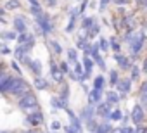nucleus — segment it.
<instances>
[{
    "label": "nucleus",
    "mask_w": 147,
    "mask_h": 133,
    "mask_svg": "<svg viewBox=\"0 0 147 133\" xmlns=\"http://www.w3.org/2000/svg\"><path fill=\"white\" fill-rule=\"evenodd\" d=\"M18 36H19V33L18 31H4L2 33V38L5 40V42H11V40H18Z\"/></svg>",
    "instance_id": "23"
},
{
    "label": "nucleus",
    "mask_w": 147,
    "mask_h": 133,
    "mask_svg": "<svg viewBox=\"0 0 147 133\" xmlns=\"http://www.w3.org/2000/svg\"><path fill=\"white\" fill-rule=\"evenodd\" d=\"M109 42H111V50H113L114 54H119V52H121V45H119V42H118L116 38H111Z\"/></svg>",
    "instance_id": "31"
},
{
    "label": "nucleus",
    "mask_w": 147,
    "mask_h": 133,
    "mask_svg": "<svg viewBox=\"0 0 147 133\" xmlns=\"http://www.w3.org/2000/svg\"><path fill=\"white\" fill-rule=\"evenodd\" d=\"M64 75L61 73V68H59V62H50V78L55 81V83H64Z\"/></svg>",
    "instance_id": "8"
},
{
    "label": "nucleus",
    "mask_w": 147,
    "mask_h": 133,
    "mask_svg": "<svg viewBox=\"0 0 147 133\" xmlns=\"http://www.w3.org/2000/svg\"><path fill=\"white\" fill-rule=\"evenodd\" d=\"M59 97H61V100H62L64 104H67V100H69V85H67L66 81L61 85V92H59Z\"/></svg>",
    "instance_id": "19"
},
{
    "label": "nucleus",
    "mask_w": 147,
    "mask_h": 133,
    "mask_svg": "<svg viewBox=\"0 0 147 133\" xmlns=\"http://www.w3.org/2000/svg\"><path fill=\"white\" fill-rule=\"evenodd\" d=\"M113 131H114V130H113V126H111L109 123H100L95 133H113Z\"/></svg>",
    "instance_id": "25"
},
{
    "label": "nucleus",
    "mask_w": 147,
    "mask_h": 133,
    "mask_svg": "<svg viewBox=\"0 0 147 133\" xmlns=\"http://www.w3.org/2000/svg\"><path fill=\"white\" fill-rule=\"evenodd\" d=\"M118 83H119L118 71H116V69H111V71H109V85H111V87H118Z\"/></svg>",
    "instance_id": "22"
},
{
    "label": "nucleus",
    "mask_w": 147,
    "mask_h": 133,
    "mask_svg": "<svg viewBox=\"0 0 147 133\" xmlns=\"http://www.w3.org/2000/svg\"><path fill=\"white\" fill-rule=\"evenodd\" d=\"M36 24L40 26V30H42V33L43 35H49L52 30H54V24H52V17L49 16V14H42L40 17H36Z\"/></svg>",
    "instance_id": "5"
},
{
    "label": "nucleus",
    "mask_w": 147,
    "mask_h": 133,
    "mask_svg": "<svg viewBox=\"0 0 147 133\" xmlns=\"http://www.w3.org/2000/svg\"><path fill=\"white\" fill-rule=\"evenodd\" d=\"M138 2H140L142 5H145V7H147V0H138Z\"/></svg>",
    "instance_id": "45"
},
{
    "label": "nucleus",
    "mask_w": 147,
    "mask_h": 133,
    "mask_svg": "<svg viewBox=\"0 0 147 133\" xmlns=\"http://www.w3.org/2000/svg\"><path fill=\"white\" fill-rule=\"evenodd\" d=\"M116 88H118V92H119V95H121V99H123V97H125L126 93H130V90H131V78H121Z\"/></svg>",
    "instance_id": "9"
},
{
    "label": "nucleus",
    "mask_w": 147,
    "mask_h": 133,
    "mask_svg": "<svg viewBox=\"0 0 147 133\" xmlns=\"http://www.w3.org/2000/svg\"><path fill=\"white\" fill-rule=\"evenodd\" d=\"M24 123L31 128H38L42 123H43V112L38 109V111H33V112H28L26 118H24Z\"/></svg>",
    "instance_id": "4"
},
{
    "label": "nucleus",
    "mask_w": 147,
    "mask_h": 133,
    "mask_svg": "<svg viewBox=\"0 0 147 133\" xmlns=\"http://www.w3.org/2000/svg\"><path fill=\"white\" fill-rule=\"evenodd\" d=\"M62 128H64V126H62L57 119H54V121L50 123V131H59V130H62Z\"/></svg>",
    "instance_id": "36"
},
{
    "label": "nucleus",
    "mask_w": 147,
    "mask_h": 133,
    "mask_svg": "<svg viewBox=\"0 0 147 133\" xmlns=\"http://www.w3.org/2000/svg\"><path fill=\"white\" fill-rule=\"evenodd\" d=\"M23 133H38L36 130H28V131H23Z\"/></svg>",
    "instance_id": "44"
},
{
    "label": "nucleus",
    "mask_w": 147,
    "mask_h": 133,
    "mask_svg": "<svg viewBox=\"0 0 147 133\" xmlns=\"http://www.w3.org/2000/svg\"><path fill=\"white\" fill-rule=\"evenodd\" d=\"M94 60H95V64L99 66V68H100L102 71H106V60H104V57H102L100 54H99V55H97V57H95Z\"/></svg>",
    "instance_id": "34"
},
{
    "label": "nucleus",
    "mask_w": 147,
    "mask_h": 133,
    "mask_svg": "<svg viewBox=\"0 0 147 133\" xmlns=\"http://www.w3.org/2000/svg\"><path fill=\"white\" fill-rule=\"evenodd\" d=\"M2 54H4V55H9V54H14V50H11L9 45L4 43V45H2Z\"/></svg>",
    "instance_id": "40"
},
{
    "label": "nucleus",
    "mask_w": 147,
    "mask_h": 133,
    "mask_svg": "<svg viewBox=\"0 0 147 133\" xmlns=\"http://www.w3.org/2000/svg\"><path fill=\"white\" fill-rule=\"evenodd\" d=\"M67 62H69V64L80 62V60H78V52H76V48H69V50H67Z\"/></svg>",
    "instance_id": "21"
},
{
    "label": "nucleus",
    "mask_w": 147,
    "mask_h": 133,
    "mask_svg": "<svg viewBox=\"0 0 147 133\" xmlns=\"http://www.w3.org/2000/svg\"><path fill=\"white\" fill-rule=\"evenodd\" d=\"M59 68H61V73L62 75H69L71 73V68H69V62H59Z\"/></svg>",
    "instance_id": "33"
},
{
    "label": "nucleus",
    "mask_w": 147,
    "mask_h": 133,
    "mask_svg": "<svg viewBox=\"0 0 147 133\" xmlns=\"http://www.w3.org/2000/svg\"><path fill=\"white\" fill-rule=\"evenodd\" d=\"M49 45L52 47V52H54L55 55H61V54H62V47H61V43H59V42L50 40V42H49Z\"/></svg>",
    "instance_id": "26"
},
{
    "label": "nucleus",
    "mask_w": 147,
    "mask_h": 133,
    "mask_svg": "<svg viewBox=\"0 0 147 133\" xmlns=\"http://www.w3.org/2000/svg\"><path fill=\"white\" fill-rule=\"evenodd\" d=\"M123 119V112L119 109H113L111 112V121H121Z\"/></svg>",
    "instance_id": "32"
},
{
    "label": "nucleus",
    "mask_w": 147,
    "mask_h": 133,
    "mask_svg": "<svg viewBox=\"0 0 147 133\" xmlns=\"http://www.w3.org/2000/svg\"><path fill=\"white\" fill-rule=\"evenodd\" d=\"M33 85H35L36 90H49V87H50V83H49L43 76H36L35 81H33Z\"/></svg>",
    "instance_id": "16"
},
{
    "label": "nucleus",
    "mask_w": 147,
    "mask_h": 133,
    "mask_svg": "<svg viewBox=\"0 0 147 133\" xmlns=\"http://www.w3.org/2000/svg\"><path fill=\"white\" fill-rule=\"evenodd\" d=\"M119 100H121V95H119V92H116V90H109V92L106 93V102H107V104L114 105V104H118Z\"/></svg>",
    "instance_id": "15"
},
{
    "label": "nucleus",
    "mask_w": 147,
    "mask_h": 133,
    "mask_svg": "<svg viewBox=\"0 0 147 133\" xmlns=\"http://www.w3.org/2000/svg\"><path fill=\"white\" fill-rule=\"evenodd\" d=\"M12 28H14V31H18V33H26V21H24V17H14V21H12Z\"/></svg>",
    "instance_id": "14"
},
{
    "label": "nucleus",
    "mask_w": 147,
    "mask_h": 133,
    "mask_svg": "<svg viewBox=\"0 0 147 133\" xmlns=\"http://www.w3.org/2000/svg\"><path fill=\"white\" fill-rule=\"evenodd\" d=\"M99 31H100V26H99V23H94V26L87 31V36L88 38H94V36H97L99 35Z\"/></svg>",
    "instance_id": "28"
},
{
    "label": "nucleus",
    "mask_w": 147,
    "mask_h": 133,
    "mask_svg": "<svg viewBox=\"0 0 147 133\" xmlns=\"http://www.w3.org/2000/svg\"><path fill=\"white\" fill-rule=\"evenodd\" d=\"M104 85H106V78H104L102 75H97V78L94 80V88L104 90Z\"/></svg>",
    "instance_id": "24"
},
{
    "label": "nucleus",
    "mask_w": 147,
    "mask_h": 133,
    "mask_svg": "<svg viewBox=\"0 0 147 133\" xmlns=\"http://www.w3.org/2000/svg\"><path fill=\"white\" fill-rule=\"evenodd\" d=\"M130 118H131V121H133L137 126L142 124V123H144V118H145V114H144V107L138 105V104L133 105V109H131V116H130Z\"/></svg>",
    "instance_id": "7"
},
{
    "label": "nucleus",
    "mask_w": 147,
    "mask_h": 133,
    "mask_svg": "<svg viewBox=\"0 0 147 133\" xmlns=\"http://www.w3.org/2000/svg\"><path fill=\"white\" fill-rule=\"evenodd\" d=\"M30 36H31V33H19V36H18V43L19 45H24V43H28V40H30Z\"/></svg>",
    "instance_id": "30"
},
{
    "label": "nucleus",
    "mask_w": 147,
    "mask_h": 133,
    "mask_svg": "<svg viewBox=\"0 0 147 133\" xmlns=\"http://www.w3.org/2000/svg\"><path fill=\"white\" fill-rule=\"evenodd\" d=\"M99 45H100V52H107L111 50V42L106 38H99Z\"/></svg>",
    "instance_id": "29"
},
{
    "label": "nucleus",
    "mask_w": 147,
    "mask_h": 133,
    "mask_svg": "<svg viewBox=\"0 0 147 133\" xmlns=\"http://www.w3.org/2000/svg\"><path fill=\"white\" fill-rule=\"evenodd\" d=\"M131 81H137L138 78H140V69H138V66H133V68H131Z\"/></svg>",
    "instance_id": "35"
},
{
    "label": "nucleus",
    "mask_w": 147,
    "mask_h": 133,
    "mask_svg": "<svg viewBox=\"0 0 147 133\" xmlns=\"http://www.w3.org/2000/svg\"><path fill=\"white\" fill-rule=\"evenodd\" d=\"M145 133H147V130H145Z\"/></svg>",
    "instance_id": "48"
},
{
    "label": "nucleus",
    "mask_w": 147,
    "mask_h": 133,
    "mask_svg": "<svg viewBox=\"0 0 147 133\" xmlns=\"http://www.w3.org/2000/svg\"><path fill=\"white\" fill-rule=\"evenodd\" d=\"M78 11H75L73 9L71 11V17H69V23H67V26H66V33H71L73 30H75V24H76V19H78Z\"/></svg>",
    "instance_id": "17"
},
{
    "label": "nucleus",
    "mask_w": 147,
    "mask_h": 133,
    "mask_svg": "<svg viewBox=\"0 0 147 133\" xmlns=\"http://www.w3.org/2000/svg\"><path fill=\"white\" fill-rule=\"evenodd\" d=\"M95 109H97V114H99L100 118L111 119V112H113V109H111V104H107V102H100L99 105H95Z\"/></svg>",
    "instance_id": "11"
},
{
    "label": "nucleus",
    "mask_w": 147,
    "mask_h": 133,
    "mask_svg": "<svg viewBox=\"0 0 147 133\" xmlns=\"http://www.w3.org/2000/svg\"><path fill=\"white\" fill-rule=\"evenodd\" d=\"M31 90H30V85L21 78V76H14V81H12V85H11V88H9V95H12V97H16L18 100L21 99V97H24L26 93H30Z\"/></svg>",
    "instance_id": "1"
},
{
    "label": "nucleus",
    "mask_w": 147,
    "mask_h": 133,
    "mask_svg": "<svg viewBox=\"0 0 147 133\" xmlns=\"http://www.w3.org/2000/svg\"><path fill=\"white\" fill-rule=\"evenodd\" d=\"M102 95H104V90L92 88V92L88 93V104H90V105H99L100 100H102Z\"/></svg>",
    "instance_id": "10"
},
{
    "label": "nucleus",
    "mask_w": 147,
    "mask_h": 133,
    "mask_svg": "<svg viewBox=\"0 0 147 133\" xmlns=\"http://www.w3.org/2000/svg\"><path fill=\"white\" fill-rule=\"evenodd\" d=\"M87 5H88V2H87V0H83V2L80 4V9H78V12H80V14H83V11L87 9Z\"/></svg>",
    "instance_id": "41"
},
{
    "label": "nucleus",
    "mask_w": 147,
    "mask_h": 133,
    "mask_svg": "<svg viewBox=\"0 0 147 133\" xmlns=\"http://www.w3.org/2000/svg\"><path fill=\"white\" fill-rule=\"evenodd\" d=\"M145 40H147V36H145V33H144V31H140V33H137V35H131V38H130L131 55H138V52L142 50V47H144Z\"/></svg>",
    "instance_id": "3"
},
{
    "label": "nucleus",
    "mask_w": 147,
    "mask_h": 133,
    "mask_svg": "<svg viewBox=\"0 0 147 133\" xmlns=\"http://www.w3.org/2000/svg\"><path fill=\"white\" fill-rule=\"evenodd\" d=\"M94 64H95V60H94L90 55H85V57H83V68H85V76H87V80H88V78H92Z\"/></svg>",
    "instance_id": "13"
},
{
    "label": "nucleus",
    "mask_w": 147,
    "mask_h": 133,
    "mask_svg": "<svg viewBox=\"0 0 147 133\" xmlns=\"http://www.w3.org/2000/svg\"><path fill=\"white\" fill-rule=\"evenodd\" d=\"M18 7H19V2H18V0H11V2L5 4V9H9V11H14V9H18Z\"/></svg>",
    "instance_id": "38"
},
{
    "label": "nucleus",
    "mask_w": 147,
    "mask_h": 133,
    "mask_svg": "<svg viewBox=\"0 0 147 133\" xmlns=\"http://www.w3.org/2000/svg\"><path fill=\"white\" fill-rule=\"evenodd\" d=\"M95 114H97V109H95V105H85L83 109H82V112H80V118H82V121H85V123H88V121H92V119H95Z\"/></svg>",
    "instance_id": "6"
},
{
    "label": "nucleus",
    "mask_w": 147,
    "mask_h": 133,
    "mask_svg": "<svg viewBox=\"0 0 147 133\" xmlns=\"http://www.w3.org/2000/svg\"><path fill=\"white\" fill-rule=\"evenodd\" d=\"M54 133H59V131H54Z\"/></svg>",
    "instance_id": "47"
},
{
    "label": "nucleus",
    "mask_w": 147,
    "mask_h": 133,
    "mask_svg": "<svg viewBox=\"0 0 147 133\" xmlns=\"http://www.w3.org/2000/svg\"><path fill=\"white\" fill-rule=\"evenodd\" d=\"M62 131H64V133H78V130H76L75 126H73V124L64 126V128H62Z\"/></svg>",
    "instance_id": "39"
},
{
    "label": "nucleus",
    "mask_w": 147,
    "mask_h": 133,
    "mask_svg": "<svg viewBox=\"0 0 147 133\" xmlns=\"http://www.w3.org/2000/svg\"><path fill=\"white\" fill-rule=\"evenodd\" d=\"M50 105H52V109H55V111H59V109H64V111H66V109H67V104H64L59 95L50 99Z\"/></svg>",
    "instance_id": "18"
},
{
    "label": "nucleus",
    "mask_w": 147,
    "mask_h": 133,
    "mask_svg": "<svg viewBox=\"0 0 147 133\" xmlns=\"http://www.w3.org/2000/svg\"><path fill=\"white\" fill-rule=\"evenodd\" d=\"M114 59L118 60V66H119L121 69H125V71H128V69L133 68V64H130V59L125 57V55H121V54H114Z\"/></svg>",
    "instance_id": "12"
},
{
    "label": "nucleus",
    "mask_w": 147,
    "mask_h": 133,
    "mask_svg": "<svg viewBox=\"0 0 147 133\" xmlns=\"http://www.w3.org/2000/svg\"><path fill=\"white\" fill-rule=\"evenodd\" d=\"M130 119H131V118H130V116H123V119H121V124H123V126H126V124H128V121H130Z\"/></svg>",
    "instance_id": "43"
},
{
    "label": "nucleus",
    "mask_w": 147,
    "mask_h": 133,
    "mask_svg": "<svg viewBox=\"0 0 147 133\" xmlns=\"http://www.w3.org/2000/svg\"><path fill=\"white\" fill-rule=\"evenodd\" d=\"M109 2H111V0H100V7H99V9H100V11H106V7H107Z\"/></svg>",
    "instance_id": "42"
},
{
    "label": "nucleus",
    "mask_w": 147,
    "mask_h": 133,
    "mask_svg": "<svg viewBox=\"0 0 147 133\" xmlns=\"http://www.w3.org/2000/svg\"><path fill=\"white\" fill-rule=\"evenodd\" d=\"M116 4H126V0H116Z\"/></svg>",
    "instance_id": "46"
},
{
    "label": "nucleus",
    "mask_w": 147,
    "mask_h": 133,
    "mask_svg": "<svg viewBox=\"0 0 147 133\" xmlns=\"http://www.w3.org/2000/svg\"><path fill=\"white\" fill-rule=\"evenodd\" d=\"M18 107H19L21 111H24L26 114H28V112H33V111H38V99H36V95H35L33 92L26 93L24 97H21V99L18 100Z\"/></svg>",
    "instance_id": "2"
},
{
    "label": "nucleus",
    "mask_w": 147,
    "mask_h": 133,
    "mask_svg": "<svg viewBox=\"0 0 147 133\" xmlns=\"http://www.w3.org/2000/svg\"><path fill=\"white\" fill-rule=\"evenodd\" d=\"M28 69H30V71H31V73L35 75V78H36V76H42V62L35 59V60L31 62V66H30Z\"/></svg>",
    "instance_id": "20"
},
{
    "label": "nucleus",
    "mask_w": 147,
    "mask_h": 133,
    "mask_svg": "<svg viewBox=\"0 0 147 133\" xmlns=\"http://www.w3.org/2000/svg\"><path fill=\"white\" fill-rule=\"evenodd\" d=\"M11 69H12V71H16V75H18V76H21V75H23V71H21V68H19L18 60H12V62H11Z\"/></svg>",
    "instance_id": "37"
},
{
    "label": "nucleus",
    "mask_w": 147,
    "mask_h": 133,
    "mask_svg": "<svg viewBox=\"0 0 147 133\" xmlns=\"http://www.w3.org/2000/svg\"><path fill=\"white\" fill-rule=\"evenodd\" d=\"M94 23H95L94 17H83V21H82V28H83L85 31H88V30L94 26Z\"/></svg>",
    "instance_id": "27"
}]
</instances>
